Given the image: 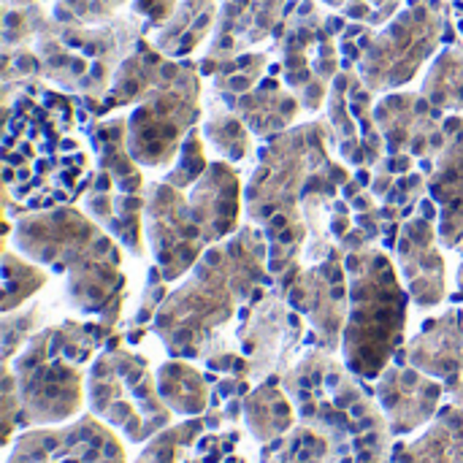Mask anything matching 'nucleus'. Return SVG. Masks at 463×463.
Returning a JSON list of instances; mask_svg holds the SVG:
<instances>
[{"instance_id": "obj_38", "label": "nucleus", "mask_w": 463, "mask_h": 463, "mask_svg": "<svg viewBox=\"0 0 463 463\" xmlns=\"http://www.w3.org/2000/svg\"><path fill=\"white\" fill-rule=\"evenodd\" d=\"M209 168V160H206V149H203V136L198 130H193L182 149H179V157L174 163V168L163 176V182L179 187V190H190Z\"/></svg>"}, {"instance_id": "obj_7", "label": "nucleus", "mask_w": 463, "mask_h": 463, "mask_svg": "<svg viewBox=\"0 0 463 463\" xmlns=\"http://www.w3.org/2000/svg\"><path fill=\"white\" fill-rule=\"evenodd\" d=\"M345 266L350 277L345 364L361 380H380L402 353L412 298L399 279V266L377 247L345 252Z\"/></svg>"}, {"instance_id": "obj_4", "label": "nucleus", "mask_w": 463, "mask_h": 463, "mask_svg": "<svg viewBox=\"0 0 463 463\" xmlns=\"http://www.w3.org/2000/svg\"><path fill=\"white\" fill-rule=\"evenodd\" d=\"M304 426L331 442L326 463H391V423L361 385V377L334 353L312 350L282 374Z\"/></svg>"}, {"instance_id": "obj_43", "label": "nucleus", "mask_w": 463, "mask_h": 463, "mask_svg": "<svg viewBox=\"0 0 463 463\" xmlns=\"http://www.w3.org/2000/svg\"><path fill=\"white\" fill-rule=\"evenodd\" d=\"M179 0H133V14L144 19L149 27H160L171 19Z\"/></svg>"}, {"instance_id": "obj_1", "label": "nucleus", "mask_w": 463, "mask_h": 463, "mask_svg": "<svg viewBox=\"0 0 463 463\" xmlns=\"http://www.w3.org/2000/svg\"><path fill=\"white\" fill-rule=\"evenodd\" d=\"M271 279L269 239L263 228L244 225L203 252L190 277L163 301L152 331L174 358H206L217 334L252 298L269 293Z\"/></svg>"}, {"instance_id": "obj_46", "label": "nucleus", "mask_w": 463, "mask_h": 463, "mask_svg": "<svg viewBox=\"0 0 463 463\" xmlns=\"http://www.w3.org/2000/svg\"><path fill=\"white\" fill-rule=\"evenodd\" d=\"M458 296L463 298V260H461V269H458Z\"/></svg>"}, {"instance_id": "obj_33", "label": "nucleus", "mask_w": 463, "mask_h": 463, "mask_svg": "<svg viewBox=\"0 0 463 463\" xmlns=\"http://www.w3.org/2000/svg\"><path fill=\"white\" fill-rule=\"evenodd\" d=\"M439 111H463V49L448 46L426 73L420 90Z\"/></svg>"}, {"instance_id": "obj_27", "label": "nucleus", "mask_w": 463, "mask_h": 463, "mask_svg": "<svg viewBox=\"0 0 463 463\" xmlns=\"http://www.w3.org/2000/svg\"><path fill=\"white\" fill-rule=\"evenodd\" d=\"M296 415L298 410L282 385V374L260 380L241 402V418L247 423V431L260 445H271L288 437L296 429Z\"/></svg>"}, {"instance_id": "obj_35", "label": "nucleus", "mask_w": 463, "mask_h": 463, "mask_svg": "<svg viewBox=\"0 0 463 463\" xmlns=\"http://www.w3.org/2000/svg\"><path fill=\"white\" fill-rule=\"evenodd\" d=\"M46 271L38 269L35 260L27 255H16L11 250L3 252V315L22 309L41 288H46Z\"/></svg>"}, {"instance_id": "obj_12", "label": "nucleus", "mask_w": 463, "mask_h": 463, "mask_svg": "<svg viewBox=\"0 0 463 463\" xmlns=\"http://www.w3.org/2000/svg\"><path fill=\"white\" fill-rule=\"evenodd\" d=\"M342 24V19L326 16L317 0H298L277 30L282 79L307 111L323 109L334 79L342 73L336 46Z\"/></svg>"}, {"instance_id": "obj_9", "label": "nucleus", "mask_w": 463, "mask_h": 463, "mask_svg": "<svg viewBox=\"0 0 463 463\" xmlns=\"http://www.w3.org/2000/svg\"><path fill=\"white\" fill-rule=\"evenodd\" d=\"M87 404L92 415L119 429L136 445L157 437L174 420V410L160 396L149 358L122 347L119 336H111L106 350L92 361Z\"/></svg>"}, {"instance_id": "obj_24", "label": "nucleus", "mask_w": 463, "mask_h": 463, "mask_svg": "<svg viewBox=\"0 0 463 463\" xmlns=\"http://www.w3.org/2000/svg\"><path fill=\"white\" fill-rule=\"evenodd\" d=\"M87 214L106 228L133 258H144V233H146V198L138 193H122L114 182L95 171L84 195Z\"/></svg>"}, {"instance_id": "obj_15", "label": "nucleus", "mask_w": 463, "mask_h": 463, "mask_svg": "<svg viewBox=\"0 0 463 463\" xmlns=\"http://www.w3.org/2000/svg\"><path fill=\"white\" fill-rule=\"evenodd\" d=\"M374 106V92L364 84L358 71L345 68L334 79L326 100V119L339 157L355 168H374L388 155Z\"/></svg>"}, {"instance_id": "obj_28", "label": "nucleus", "mask_w": 463, "mask_h": 463, "mask_svg": "<svg viewBox=\"0 0 463 463\" xmlns=\"http://www.w3.org/2000/svg\"><path fill=\"white\" fill-rule=\"evenodd\" d=\"M90 141L95 149L98 171L106 174L117 190L141 195L144 174H141L138 160L133 157V152L128 146V117H114V119L92 125Z\"/></svg>"}, {"instance_id": "obj_21", "label": "nucleus", "mask_w": 463, "mask_h": 463, "mask_svg": "<svg viewBox=\"0 0 463 463\" xmlns=\"http://www.w3.org/2000/svg\"><path fill=\"white\" fill-rule=\"evenodd\" d=\"M402 361L439 380L445 391L463 404V312L448 309L429 320L402 353Z\"/></svg>"}, {"instance_id": "obj_45", "label": "nucleus", "mask_w": 463, "mask_h": 463, "mask_svg": "<svg viewBox=\"0 0 463 463\" xmlns=\"http://www.w3.org/2000/svg\"><path fill=\"white\" fill-rule=\"evenodd\" d=\"M323 3H326V5H331V8H342L347 0H323Z\"/></svg>"}, {"instance_id": "obj_31", "label": "nucleus", "mask_w": 463, "mask_h": 463, "mask_svg": "<svg viewBox=\"0 0 463 463\" xmlns=\"http://www.w3.org/2000/svg\"><path fill=\"white\" fill-rule=\"evenodd\" d=\"M157 388L163 402L182 418H201L212 410V388L203 372H198L187 358L165 361L157 369Z\"/></svg>"}, {"instance_id": "obj_32", "label": "nucleus", "mask_w": 463, "mask_h": 463, "mask_svg": "<svg viewBox=\"0 0 463 463\" xmlns=\"http://www.w3.org/2000/svg\"><path fill=\"white\" fill-rule=\"evenodd\" d=\"M266 65H269L266 52H244V54L225 57V60H201L198 62L201 73L212 76L214 95L222 103H231V100L247 95L250 90H255L266 76Z\"/></svg>"}, {"instance_id": "obj_44", "label": "nucleus", "mask_w": 463, "mask_h": 463, "mask_svg": "<svg viewBox=\"0 0 463 463\" xmlns=\"http://www.w3.org/2000/svg\"><path fill=\"white\" fill-rule=\"evenodd\" d=\"M5 5H33V3H41V0H3Z\"/></svg>"}, {"instance_id": "obj_14", "label": "nucleus", "mask_w": 463, "mask_h": 463, "mask_svg": "<svg viewBox=\"0 0 463 463\" xmlns=\"http://www.w3.org/2000/svg\"><path fill=\"white\" fill-rule=\"evenodd\" d=\"M290 304L285 296L263 293L252 298L241 315H239V328H236V342H239V355L247 366V377L252 380H269L274 374H285L290 355L296 353L304 323L298 312L288 309Z\"/></svg>"}, {"instance_id": "obj_36", "label": "nucleus", "mask_w": 463, "mask_h": 463, "mask_svg": "<svg viewBox=\"0 0 463 463\" xmlns=\"http://www.w3.org/2000/svg\"><path fill=\"white\" fill-rule=\"evenodd\" d=\"M328 453H331L328 437L301 423L288 437L269 445L263 463H326Z\"/></svg>"}, {"instance_id": "obj_29", "label": "nucleus", "mask_w": 463, "mask_h": 463, "mask_svg": "<svg viewBox=\"0 0 463 463\" xmlns=\"http://www.w3.org/2000/svg\"><path fill=\"white\" fill-rule=\"evenodd\" d=\"M220 0H179L165 24L157 27L152 43L171 60H182L195 52L203 38L217 27Z\"/></svg>"}, {"instance_id": "obj_26", "label": "nucleus", "mask_w": 463, "mask_h": 463, "mask_svg": "<svg viewBox=\"0 0 463 463\" xmlns=\"http://www.w3.org/2000/svg\"><path fill=\"white\" fill-rule=\"evenodd\" d=\"M225 106H231L252 130V136L260 138H277L279 133L290 130V125L304 109L301 98L277 76H263V81L255 90Z\"/></svg>"}, {"instance_id": "obj_11", "label": "nucleus", "mask_w": 463, "mask_h": 463, "mask_svg": "<svg viewBox=\"0 0 463 463\" xmlns=\"http://www.w3.org/2000/svg\"><path fill=\"white\" fill-rule=\"evenodd\" d=\"M201 122V68L176 62L128 117V146L138 165L163 168L179 157L184 138Z\"/></svg>"}, {"instance_id": "obj_42", "label": "nucleus", "mask_w": 463, "mask_h": 463, "mask_svg": "<svg viewBox=\"0 0 463 463\" xmlns=\"http://www.w3.org/2000/svg\"><path fill=\"white\" fill-rule=\"evenodd\" d=\"M19 412H22V404H19V388H16V377L11 372V366H3V445L11 442L14 431L22 429L19 426Z\"/></svg>"}, {"instance_id": "obj_25", "label": "nucleus", "mask_w": 463, "mask_h": 463, "mask_svg": "<svg viewBox=\"0 0 463 463\" xmlns=\"http://www.w3.org/2000/svg\"><path fill=\"white\" fill-rule=\"evenodd\" d=\"M174 60L165 57L155 43L149 41H138L136 49L125 57V62L119 65L109 92L100 100H84L87 109L92 111V117H103L114 109L122 106H138L171 71Z\"/></svg>"}, {"instance_id": "obj_30", "label": "nucleus", "mask_w": 463, "mask_h": 463, "mask_svg": "<svg viewBox=\"0 0 463 463\" xmlns=\"http://www.w3.org/2000/svg\"><path fill=\"white\" fill-rule=\"evenodd\" d=\"M391 463H463V404H450L415 442L396 445Z\"/></svg>"}, {"instance_id": "obj_3", "label": "nucleus", "mask_w": 463, "mask_h": 463, "mask_svg": "<svg viewBox=\"0 0 463 463\" xmlns=\"http://www.w3.org/2000/svg\"><path fill=\"white\" fill-rule=\"evenodd\" d=\"M141 41L138 16H114L103 24H65L33 5H5L3 49L30 46L35 52L41 79L81 92L84 100H100L125 57Z\"/></svg>"}, {"instance_id": "obj_37", "label": "nucleus", "mask_w": 463, "mask_h": 463, "mask_svg": "<svg viewBox=\"0 0 463 463\" xmlns=\"http://www.w3.org/2000/svg\"><path fill=\"white\" fill-rule=\"evenodd\" d=\"M41 323H43V307H41V304H33V307H27V309L8 312V315L3 317V326H0L3 366H8V364L22 353V347L41 331Z\"/></svg>"}, {"instance_id": "obj_19", "label": "nucleus", "mask_w": 463, "mask_h": 463, "mask_svg": "<svg viewBox=\"0 0 463 463\" xmlns=\"http://www.w3.org/2000/svg\"><path fill=\"white\" fill-rule=\"evenodd\" d=\"M388 155L437 157L445 146V117L423 92H391L374 106Z\"/></svg>"}, {"instance_id": "obj_13", "label": "nucleus", "mask_w": 463, "mask_h": 463, "mask_svg": "<svg viewBox=\"0 0 463 463\" xmlns=\"http://www.w3.org/2000/svg\"><path fill=\"white\" fill-rule=\"evenodd\" d=\"M279 296L309 323L317 350L336 353L342 347L350 312V277L339 244L315 266L301 269Z\"/></svg>"}, {"instance_id": "obj_6", "label": "nucleus", "mask_w": 463, "mask_h": 463, "mask_svg": "<svg viewBox=\"0 0 463 463\" xmlns=\"http://www.w3.org/2000/svg\"><path fill=\"white\" fill-rule=\"evenodd\" d=\"M114 328L65 320L41 328L8 364L19 388V426H54L84 407V366Z\"/></svg>"}, {"instance_id": "obj_39", "label": "nucleus", "mask_w": 463, "mask_h": 463, "mask_svg": "<svg viewBox=\"0 0 463 463\" xmlns=\"http://www.w3.org/2000/svg\"><path fill=\"white\" fill-rule=\"evenodd\" d=\"M128 0H54L52 16L65 24H103L117 16Z\"/></svg>"}, {"instance_id": "obj_8", "label": "nucleus", "mask_w": 463, "mask_h": 463, "mask_svg": "<svg viewBox=\"0 0 463 463\" xmlns=\"http://www.w3.org/2000/svg\"><path fill=\"white\" fill-rule=\"evenodd\" d=\"M448 3L415 0L399 11L380 33L369 24H353L342 33L345 68L358 65L364 84L372 92L404 87L434 57L445 38Z\"/></svg>"}, {"instance_id": "obj_22", "label": "nucleus", "mask_w": 463, "mask_h": 463, "mask_svg": "<svg viewBox=\"0 0 463 463\" xmlns=\"http://www.w3.org/2000/svg\"><path fill=\"white\" fill-rule=\"evenodd\" d=\"M429 195L439 209L442 247L463 244V114L445 117V146L429 174Z\"/></svg>"}, {"instance_id": "obj_23", "label": "nucleus", "mask_w": 463, "mask_h": 463, "mask_svg": "<svg viewBox=\"0 0 463 463\" xmlns=\"http://www.w3.org/2000/svg\"><path fill=\"white\" fill-rule=\"evenodd\" d=\"M285 22V0H220V16L209 52L201 60H225L277 35Z\"/></svg>"}, {"instance_id": "obj_18", "label": "nucleus", "mask_w": 463, "mask_h": 463, "mask_svg": "<svg viewBox=\"0 0 463 463\" xmlns=\"http://www.w3.org/2000/svg\"><path fill=\"white\" fill-rule=\"evenodd\" d=\"M222 423H233L228 412L212 407L201 418H190L179 426H168L144 448L136 463H247L239 456L241 431H220Z\"/></svg>"}, {"instance_id": "obj_2", "label": "nucleus", "mask_w": 463, "mask_h": 463, "mask_svg": "<svg viewBox=\"0 0 463 463\" xmlns=\"http://www.w3.org/2000/svg\"><path fill=\"white\" fill-rule=\"evenodd\" d=\"M22 255L65 274V296L81 315L114 328L128 296L122 255L114 236L76 206L22 214L14 228Z\"/></svg>"}, {"instance_id": "obj_17", "label": "nucleus", "mask_w": 463, "mask_h": 463, "mask_svg": "<svg viewBox=\"0 0 463 463\" xmlns=\"http://www.w3.org/2000/svg\"><path fill=\"white\" fill-rule=\"evenodd\" d=\"M439 209L434 201L420 203V214H412L399 228L396 263L407 282L410 298L418 309H434L448 298V271L439 250Z\"/></svg>"}, {"instance_id": "obj_34", "label": "nucleus", "mask_w": 463, "mask_h": 463, "mask_svg": "<svg viewBox=\"0 0 463 463\" xmlns=\"http://www.w3.org/2000/svg\"><path fill=\"white\" fill-rule=\"evenodd\" d=\"M203 136L217 149V155L228 163H241L252 152V130L231 106L228 109L214 106V111L203 122Z\"/></svg>"}, {"instance_id": "obj_10", "label": "nucleus", "mask_w": 463, "mask_h": 463, "mask_svg": "<svg viewBox=\"0 0 463 463\" xmlns=\"http://www.w3.org/2000/svg\"><path fill=\"white\" fill-rule=\"evenodd\" d=\"M334 133L328 119H315L271 138L260 152V163L250 184L244 187L247 217L263 225L274 214L301 212L309 179L334 163L328 155Z\"/></svg>"}, {"instance_id": "obj_40", "label": "nucleus", "mask_w": 463, "mask_h": 463, "mask_svg": "<svg viewBox=\"0 0 463 463\" xmlns=\"http://www.w3.org/2000/svg\"><path fill=\"white\" fill-rule=\"evenodd\" d=\"M399 5L402 0H347L342 5V16L358 24L380 27V24H388L399 14Z\"/></svg>"}, {"instance_id": "obj_16", "label": "nucleus", "mask_w": 463, "mask_h": 463, "mask_svg": "<svg viewBox=\"0 0 463 463\" xmlns=\"http://www.w3.org/2000/svg\"><path fill=\"white\" fill-rule=\"evenodd\" d=\"M5 463H128L119 437L98 415L24 431Z\"/></svg>"}, {"instance_id": "obj_5", "label": "nucleus", "mask_w": 463, "mask_h": 463, "mask_svg": "<svg viewBox=\"0 0 463 463\" xmlns=\"http://www.w3.org/2000/svg\"><path fill=\"white\" fill-rule=\"evenodd\" d=\"M244 190L228 160L209 163L206 174L179 190L155 182L146 190V239L165 282H176L193 271L203 252L239 231Z\"/></svg>"}, {"instance_id": "obj_41", "label": "nucleus", "mask_w": 463, "mask_h": 463, "mask_svg": "<svg viewBox=\"0 0 463 463\" xmlns=\"http://www.w3.org/2000/svg\"><path fill=\"white\" fill-rule=\"evenodd\" d=\"M165 285H168V282L163 279L160 269L155 266V269L149 271V282H146V290H144L141 307H138V312H136V317H133L136 328H141V326H146V323H152V320L157 317V312H160L163 301L168 298V288H165Z\"/></svg>"}, {"instance_id": "obj_20", "label": "nucleus", "mask_w": 463, "mask_h": 463, "mask_svg": "<svg viewBox=\"0 0 463 463\" xmlns=\"http://www.w3.org/2000/svg\"><path fill=\"white\" fill-rule=\"evenodd\" d=\"M445 385L410 364L388 366L377 383V402L391 423L393 437L412 434L437 418Z\"/></svg>"}]
</instances>
